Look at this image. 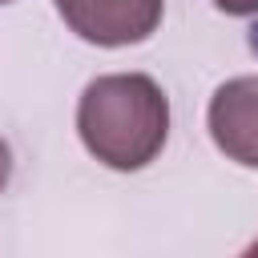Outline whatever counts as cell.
Masks as SVG:
<instances>
[{"instance_id": "8992f818", "label": "cell", "mask_w": 258, "mask_h": 258, "mask_svg": "<svg viewBox=\"0 0 258 258\" xmlns=\"http://www.w3.org/2000/svg\"><path fill=\"white\" fill-rule=\"evenodd\" d=\"M0 4H12V0H0Z\"/></svg>"}, {"instance_id": "3957f363", "label": "cell", "mask_w": 258, "mask_h": 258, "mask_svg": "<svg viewBox=\"0 0 258 258\" xmlns=\"http://www.w3.org/2000/svg\"><path fill=\"white\" fill-rule=\"evenodd\" d=\"M206 125L230 161L258 169V77H230L218 85L206 109Z\"/></svg>"}, {"instance_id": "6da1fadb", "label": "cell", "mask_w": 258, "mask_h": 258, "mask_svg": "<svg viewBox=\"0 0 258 258\" xmlns=\"http://www.w3.org/2000/svg\"><path fill=\"white\" fill-rule=\"evenodd\" d=\"M81 145L117 173H137L169 141V97L145 73L93 77L77 101Z\"/></svg>"}, {"instance_id": "5b68a950", "label": "cell", "mask_w": 258, "mask_h": 258, "mask_svg": "<svg viewBox=\"0 0 258 258\" xmlns=\"http://www.w3.org/2000/svg\"><path fill=\"white\" fill-rule=\"evenodd\" d=\"M8 177H12V149H8V141L0 137V194H4Z\"/></svg>"}, {"instance_id": "7a4b0ae2", "label": "cell", "mask_w": 258, "mask_h": 258, "mask_svg": "<svg viewBox=\"0 0 258 258\" xmlns=\"http://www.w3.org/2000/svg\"><path fill=\"white\" fill-rule=\"evenodd\" d=\"M56 16L97 48H129L157 32L165 0H52Z\"/></svg>"}, {"instance_id": "277c9868", "label": "cell", "mask_w": 258, "mask_h": 258, "mask_svg": "<svg viewBox=\"0 0 258 258\" xmlns=\"http://www.w3.org/2000/svg\"><path fill=\"white\" fill-rule=\"evenodd\" d=\"M214 8L226 16H258V0H214Z\"/></svg>"}]
</instances>
